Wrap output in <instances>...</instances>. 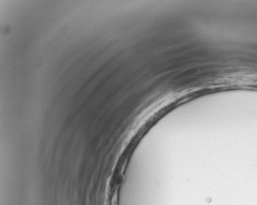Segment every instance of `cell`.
Masks as SVG:
<instances>
[]
</instances>
